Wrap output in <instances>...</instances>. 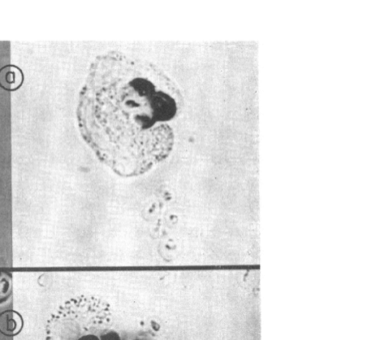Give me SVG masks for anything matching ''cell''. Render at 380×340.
Masks as SVG:
<instances>
[{"label": "cell", "instance_id": "1", "mask_svg": "<svg viewBox=\"0 0 380 340\" xmlns=\"http://www.w3.org/2000/svg\"><path fill=\"white\" fill-rule=\"evenodd\" d=\"M178 109L159 70L118 51L98 55L79 92L78 129L97 159L120 177L148 172L174 145Z\"/></svg>", "mask_w": 380, "mask_h": 340}, {"label": "cell", "instance_id": "2", "mask_svg": "<svg viewBox=\"0 0 380 340\" xmlns=\"http://www.w3.org/2000/svg\"><path fill=\"white\" fill-rule=\"evenodd\" d=\"M61 320L72 325V329L65 327L64 331L58 334V340H120V335L111 328V318L106 307L96 304L91 305V315L84 314L72 317V322L62 314L58 315Z\"/></svg>", "mask_w": 380, "mask_h": 340}, {"label": "cell", "instance_id": "3", "mask_svg": "<svg viewBox=\"0 0 380 340\" xmlns=\"http://www.w3.org/2000/svg\"><path fill=\"white\" fill-rule=\"evenodd\" d=\"M24 76L15 65H6L0 69V86L7 91H15L20 88Z\"/></svg>", "mask_w": 380, "mask_h": 340}, {"label": "cell", "instance_id": "4", "mask_svg": "<svg viewBox=\"0 0 380 340\" xmlns=\"http://www.w3.org/2000/svg\"><path fill=\"white\" fill-rule=\"evenodd\" d=\"M22 327V320L21 316L15 311H4L0 314V332L13 336L17 334Z\"/></svg>", "mask_w": 380, "mask_h": 340}]
</instances>
